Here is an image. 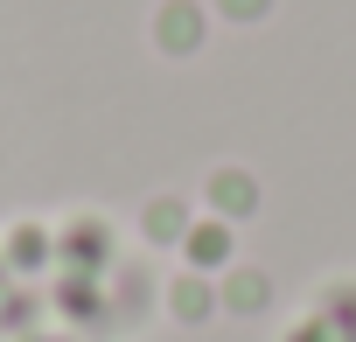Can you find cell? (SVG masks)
<instances>
[{"instance_id": "2", "label": "cell", "mask_w": 356, "mask_h": 342, "mask_svg": "<svg viewBox=\"0 0 356 342\" xmlns=\"http://www.w3.org/2000/svg\"><path fill=\"white\" fill-rule=\"evenodd\" d=\"M175 307H182V314H203L210 300H203V286H182V293H175Z\"/></svg>"}, {"instance_id": "1", "label": "cell", "mask_w": 356, "mask_h": 342, "mask_svg": "<svg viewBox=\"0 0 356 342\" xmlns=\"http://www.w3.org/2000/svg\"><path fill=\"white\" fill-rule=\"evenodd\" d=\"M231 300H238V307H259V300H266V286H259V279H238V286H231Z\"/></svg>"}]
</instances>
